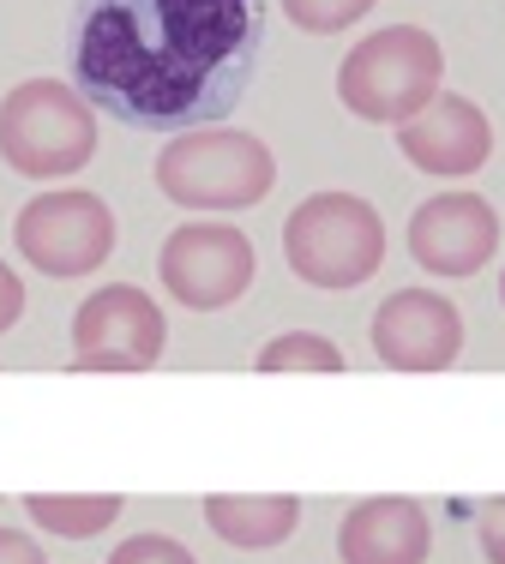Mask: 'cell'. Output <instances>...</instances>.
Masks as SVG:
<instances>
[{"instance_id":"obj_1","label":"cell","mask_w":505,"mask_h":564,"mask_svg":"<svg viewBox=\"0 0 505 564\" xmlns=\"http://www.w3.org/2000/svg\"><path fill=\"white\" fill-rule=\"evenodd\" d=\"M66 61L78 97L121 127H223L259 78L265 0H73Z\"/></svg>"},{"instance_id":"obj_2","label":"cell","mask_w":505,"mask_h":564,"mask_svg":"<svg viewBox=\"0 0 505 564\" xmlns=\"http://www.w3.org/2000/svg\"><path fill=\"white\" fill-rule=\"evenodd\" d=\"M445 90V48L421 24H385L362 36L337 66V102L355 120L404 127Z\"/></svg>"},{"instance_id":"obj_3","label":"cell","mask_w":505,"mask_h":564,"mask_svg":"<svg viewBox=\"0 0 505 564\" xmlns=\"http://www.w3.org/2000/svg\"><path fill=\"white\" fill-rule=\"evenodd\" d=\"M157 193L181 210H253L277 186V156L265 139L235 127H193L157 151Z\"/></svg>"},{"instance_id":"obj_4","label":"cell","mask_w":505,"mask_h":564,"mask_svg":"<svg viewBox=\"0 0 505 564\" xmlns=\"http://www.w3.org/2000/svg\"><path fill=\"white\" fill-rule=\"evenodd\" d=\"M97 156V109L61 78H24L0 97V163L24 181H66Z\"/></svg>"},{"instance_id":"obj_5","label":"cell","mask_w":505,"mask_h":564,"mask_svg":"<svg viewBox=\"0 0 505 564\" xmlns=\"http://www.w3.org/2000/svg\"><path fill=\"white\" fill-rule=\"evenodd\" d=\"M283 264L308 289H362L385 264V217L362 193H308L283 223Z\"/></svg>"},{"instance_id":"obj_6","label":"cell","mask_w":505,"mask_h":564,"mask_svg":"<svg viewBox=\"0 0 505 564\" xmlns=\"http://www.w3.org/2000/svg\"><path fill=\"white\" fill-rule=\"evenodd\" d=\"M12 247L43 276H90L115 252V210L97 193H85V186L36 193L19 210V223H12Z\"/></svg>"},{"instance_id":"obj_7","label":"cell","mask_w":505,"mask_h":564,"mask_svg":"<svg viewBox=\"0 0 505 564\" xmlns=\"http://www.w3.org/2000/svg\"><path fill=\"white\" fill-rule=\"evenodd\" d=\"M169 348L163 306L132 282L90 289L73 313V367L78 372H144Z\"/></svg>"},{"instance_id":"obj_8","label":"cell","mask_w":505,"mask_h":564,"mask_svg":"<svg viewBox=\"0 0 505 564\" xmlns=\"http://www.w3.org/2000/svg\"><path fill=\"white\" fill-rule=\"evenodd\" d=\"M157 276L193 313H223L253 289L259 259H253V240L229 223H181L175 235L157 252Z\"/></svg>"},{"instance_id":"obj_9","label":"cell","mask_w":505,"mask_h":564,"mask_svg":"<svg viewBox=\"0 0 505 564\" xmlns=\"http://www.w3.org/2000/svg\"><path fill=\"white\" fill-rule=\"evenodd\" d=\"M374 355L391 372H445L463 355V313L440 289H397L374 313Z\"/></svg>"},{"instance_id":"obj_10","label":"cell","mask_w":505,"mask_h":564,"mask_svg":"<svg viewBox=\"0 0 505 564\" xmlns=\"http://www.w3.org/2000/svg\"><path fill=\"white\" fill-rule=\"evenodd\" d=\"M499 252V210L482 193H433L409 217V259L428 276H475Z\"/></svg>"},{"instance_id":"obj_11","label":"cell","mask_w":505,"mask_h":564,"mask_svg":"<svg viewBox=\"0 0 505 564\" xmlns=\"http://www.w3.org/2000/svg\"><path fill=\"white\" fill-rule=\"evenodd\" d=\"M397 151L409 156V169L421 174H440V181H463V174H482L487 156H494V127L487 115L475 109L470 97H440L428 102L416 120L397 127Z\"/></svg>"},{"instance_id":"obj_12","label":"cell","mask_w":505,"mask_h":564,"mask_svg":"<svg viewBox=\"0 0 505 564\" xmlns=\"http://www.w3.org/2000/svg\"><path fill=\"white\" fill-rule=\"evenodd\" d=\"M433 522L416 499H362L337 522L343 564H428Z\"/></svg>"},{"instance_id":"obj_13","label":"cell","mask_w":505,"mask_h":564,"mask_svg":"<svg viewBox=\"0 0 505 564\" xmlns=\"http://www.w3.org/2000/svg\"><path fill=\"white\" fill-rule=\"evenodd\" d=\"M205 522L217 541L241 546V553H271L296 534L301 499L296 492H217V499H205Z\"/></svg>"},{"instance_id":"obj_14","label":"cell","mask_w":505,"mask_h":564,"mask_svg":"<svg viewBox=\"0 0 505 564\" xmlns=\"http://www.w3.org/2000/svg\"><path fill=\"white\" fill-rule=\"evenodd\" d=\"M24 510H31L36 529L61 534V541H97L121 517V499L115 492H31Z\"/></svg>"},{"instance_id":"obj_15","label":"cell","mask_w":505,"mask_h":564,"mask_svg":"<svg viewBox=\"0 0 505 564\" xmlns=\"http://www.w3.org/2000/svg\"><path fill=\"white\" fill-rule=\"evenodd\" d=\"M259 372H343V355L319 330H283L259 348Z\"/></svg>"},{"instance_id":"obj_16","label":"cell","mask_w":505,"mask_h":564,"mask_svg":"<svg viewBox=\"0 0 505 564\" xmlns=\"http://www.w3.org/2000/svg\"><path fill=\"white\" fill-rule=\"evenodd\" d=\"M283 12L313 36H337V31H350V24H362L367 12H374V0H283Z\"/></svg>"},{"instance_id":"obj_17","label":"cell","mask_w":505,"mask_h":564,"mask_svg":"<svg viewBox=\"0 0 505 564\" xmlns=\"http://www.w3.org/2000/svg\"><path fill=\"white\" fill-rule=\"evenodd\" d=\"M109 564H198L175 534H127L109 553Z\"/></svg>"},{"instance_id":"obj_18","label":"cell","mask_w":505,"mask_h":564,"mask_svg":"<svg viewBox=\"0 0 505 564\" xmlns=\"http://www.w3.org/2000/svg\"><path fill=\"white\" fill-rule=\"evenodd\" d=\"M475 541H482L487 564H505V499H487L475 510Z\"/></svg>"},{"instance_id":"obj_19","label":"cell","mask_w":505,"mask_h":564,"mask_svg":"<svg viewBox=\"0 0 505 564\" xmlns=\"http://www.w3.org/2000/svg\"><path fill=\"white\" fill-rule=\"evenodd\" d=\"M24 318V282L12 276V264L0 259V337H7L12 325Z\"/></svg>"},{"instance_id":"obj_20","label":"cell","mask_w":505,"mask_h":564,"mask_svg":"<svg viewBox=\"0 0 505 564\" xmlns=\"http://www.w3.org/2000/svg\"><path fill=\"white\" fill-rule=\"evenodd\" d=\"M0 564H49V553L24 529H0Z\"/></svg>"},{"instance_id":"obj_21","label":"cell","mask_w":505,"mask_h":564,"mask_svg":"<svg viewBox=\"0 0 505 564\" xmlns=\"http://www.w3.org/2000/svg\"><path fill=\"white\" fill-rule=\"evenodd\" d=\"M499 306H505V271H499Z\"/></svg>"}]
</instances>
